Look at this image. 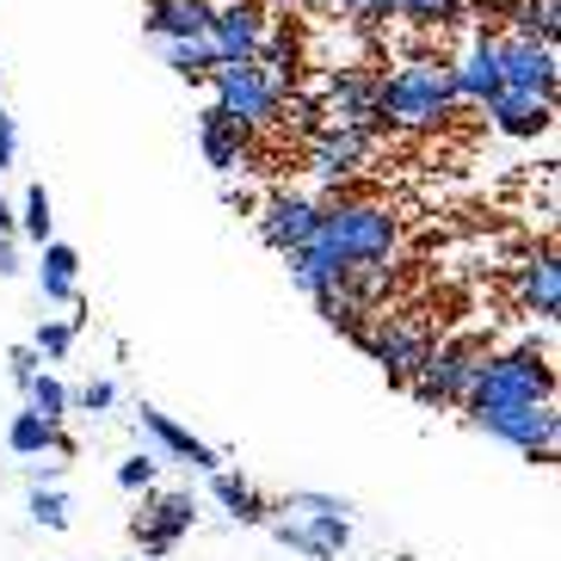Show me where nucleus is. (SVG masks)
Returning a JSON list of instances; mask_svg holds the SVG:
<instances>
[{
  "label": "nucleus",
  "mask_w": 561,
  "mask_h": 561,
  "mask_svg": "<svg viewBox=\"0 0 561 561\" xmlns=\"http://www.w3.org/2000/svg\"><path fill=\"white\" fill-rule=\"evenodd\" d=\"M396 216H389V204H370V198H340L321 204V222H314V241L309 248L321 253V260H333L340 272H352V265H389L396 260Z\"/></svg>",
  "instance_id": "1"
},
{
  "label": "nucleus",
  "mask_w": 561,
  "mask_h": 561,
  "mask_svg": "<svg viewBox=\"0 0 561 561\" xmlns=\"http://www.w3.org/2000/svg\"><path fill=\"white\" fill-rule=\"evenodd\" d=\"M377 112L382 124H408V130H438L457 112V87H450V62L438 56H413L396 75H382L377 87Z\"/></svg>",
  "instance_id": "2"
},
{
  "label": "nucleus",
  "mask_w": 561,
  "mask_h": 561,
  "mask_svg": "<svg viewBox=\"0 0 561 561\" xmlns=\"http://www.w3.org/2000/svg\"><path fill=\"white\" fill-rule=\"evenodd\" d=\"M543 401H556V364H549V352L537 340H525L512 352H488V364H481V377L462 408L469 413L476 408H543Z\"/></svg>",
  "instance_id": "3"
},
{
  "label": "nucleus",
  "mask_w": 561,
  "mask_h": 561,
  "mask_svg": "<svg viewBox=\"0 0 561 561\" xmlns=\"http://www.w3.org/2000/svg\"><path fill=\"white\" fill-rule=\"evenodd\" d=\"M210 93H216V112L234 117L241 130H265V124H278L290 93H284L260 62H216L210 68Z\"/></svg>",
  "instance_id": "4"
},
{
  "label": "nucleus",
  "mask_w": 561,
  "mask_h": 561,
  "mask_svg": "<svg viewBox=\"0 0 561 561\" xmlns=\"http://www.w3.org/2000/svg\"><path fill=\"white\" fill-rule=\"evenodd\" d=\"M481 364H488V340H476V333H457V340H438L426 358V370L408 382L413 401L420 408H462L469 401V389H476Z\"/></svg>",
  "instance_id": "5"
},
{
  "label": "nucleus",
  "mask_w": 561,
  "mask_h": 561,
  "mask_svg": "<svg viewBox=\"0 0 561 561\" xmlns=\"http://www.w3.org/2000/svg\"><path fill=\"white\" fill-rule=\"evenodd\" d=\"M432 346H438V333H432V321H420V314H377L370 333H364V352H370V364H382L389 389H408V382L426 370Z\"/></svg>",
  "instance_id": "6"
},
{
  "label": "nucleus",
  "mask_w": 561,
  "mask_h": 561,
  "mask_svg": "<svg viewBox=\"0 0 561 561\" xmlns=\"http://www.w3.org/2000/svg\"><path fill=\"white\" fill-rule=\"evenodd\" d=\"M469 426L500 438V445H512V450H525L530 462H556V445H561L556 401H543V408H476Z\"/></svg>",
  "instance_id": "7"
},
{
  "label": "nucleus",
  "mask_w": 561,
  "mask_h": 561,
  "mask_svg": "<svg viewBox=\"0 0 561 561\" xmlns=\"http://www.w3.org/2000/svg\"><path fill=\"white\" fill-rule=\"evenodd\" d=\"M377 87H382V75H370V68H328V75H321V124L377 136L382 130Z\"/></svg>",
  "instance_id": "8"
},
{
  "label": "nucleus",
  "mask_w": 561,
  "mask_h": 561,
  "mask_svg": "<svg viewBox=\"0 0 561 561\" xmlns=\"http://www.w3.org/2000/svg\"><path fill=\"white\" fill-rule=\"evenodd\" d=\"M272 32V19H265V0H216L210 7V32L204 44L216 50V62H253Z\"/></svg>",
  "instance_id": "9"
},
{
  "label": "nucleus",
  "mask_w": 561,
  "mask_h": 561,
  "mask_svg": "<svg viewBox=\"0 0 561 561\" xmlns=\"http://www.w3.org/2000/svg\"><path fill=\"white\" fill-rule=\"evenodd\" d=\"M192 525H198V500L180 488V494H149L142 500V512L130 518V537H136V549H142L149 561H161V556L180 549V537Z\"/></svg>",
  "instance_id": "10"
},
{
  "label": "nucleus",
  "mask_w": 561,
  "mask_h": 561,
  "mask_svg": "<svg viewBox=\"0 0 561 561\" xmlns=\"http://www.w3.org/2000/svg\"><path fill=\"white\" fill-rule=\"evenodd\" d=\"M500 81H506V93H530V100L556 105L561 56L549 44H537V37H500Z\"/></svg>",
  "instance_id": "11"
},
{
  "label": "nucleus",
  "mask_w": 561,
  "mask_h": 561,
  "mask_svg": "<svg viewBox=\"0 0 561 561\" xmlns=\"http://www.w3.org/2000/svg\"><path fill=\"white\" fill-rule=\"evenodd\" d=\"M314 222H321V204L302 198V192H272V198L260 204V216H253V229H260V241L272 253H297L314 241Z\"/></svg>",
  "instance_id": "12"
},
{
  "label": "nucleus",
  "mask_w": 561,
  "mask_h": 561,
  "mask_svg": "<svg viewBox=\"0 0 561 561\" xmlns=\"http://www.w3.org/2000/svg\"><path fill=\"white\" fill-rule=\"evenodd\" d=\"M370 142L377 136L370 130H340V124H314L309 130V173L328 185H346L364 173V161H370Z\"/></svg>",
  "instance_id": "13"
},
{
  "label": "nucleus",
  "mask_w": 561,
  "mask_h": 561,
  "mask_svg": "<svg viewBox=\"0 0 561 561\" xmlns=\"http://www.w3.org/2000/svg\"><path fill=\"white\" fill-rule=\"evenodd\" d=\"M272 537L309 561H340V549L352 543V518L346 512H302L297 525L290 518H272Z\"/></svg>",
  "instance_id": "14"
},
{
  "label": "nucleus",
  "mask_w": 561,
  "mask_h": 561,
  "mask_svg": "<svg viewBox=\"0 0 561 561\" xmlns=\"http://www.w3.org/2000/svg\"><path fill=\"white\" fill-rule=\"evenodd\" d=\"M450 87H457V105H488L494 93H506V81H500V32H488L481 25L476 44L462 50V62H450Z\"/></svg>",
  "instance_id": "15"
},
{
  "label": "nucleus",
  "mask_w": 561,
  "mask_h": 561,
  "mask_svg": "<svg viewBox=\"0 0 561 561\" xmlns=\"http://www.w3.org/2000/svg\"><path fill=\"white\" fill-rule=\"evenodd\" d=\"M481 112H488V124H494L500 136H512V142H537V136H549V124H556V105L530 100V93H494Z\"/></svg>",
  "instance_id": "16"
},
{
  "label": "nucleus",
  "mask_w": 561,
  "mask_h": 561,
  "mask_svg": "<svg viewBox=\"0 0 561 561\" xmlns=\"http://www.w3.org/2000/svg\"><path fill=\"white\" fill-rule=\"evenodd\" d=\"M198 149H204V161L229 180V173H241V161H248L253 130H241L234 117H222L216 105H204V112H198Z\"/></svg>",
  "instance_id": "17"
},
{
  "label": "nucleus",
  "mask_w": 561,
  "mask_h": 561,
  "mask_svg": "<svg viewBox=\"0 0 561 561\" xmlns=\"http://www.w3.org/2000/svg\"><path fill=\"white\" fill-rule=\"evenodd\" d=\"M142 432H149V438H154V445L167 450V457H180V462H192V469H204V476H216V469H222V457H216V450L204 445L198 432H185L180 420H173V413L149 408V401H142Z\"/></svg>",
  "instance_id": "18"
},
{
  "label": "nucleus",
  "mask_w": 561,
  "mask_h": 561,
  "mask_svg": "<svg viewBox=\"0 0 561 561\" xmlns=\"http://www.w3.org/2000/svg\"><path fill=\"white\" fill-rule=\"evenodd\" d=\"M518 302H525V314H537V321H556L561 314V260H556V248H543L537 260L518 265Z\"/></svg>",
  "instance_id": "19"
},
{
  "label": "nucleus",
  "mask_w": 561,
  "mask_h": 561,
  "mask_svg": "<svg viewBox=\"0 0 561 561\" xmlns=\"http://www.w3.org/2000/svg\"><path fill=\"white\" fill-rule=\"evenodd\" d=\"M37 290H44V302H62V309L81 302V253L68 241H44L37 248Z\"/></svg>",
  "instance_id": "20"
},
{
  "label": "nucleus",
  "mask_w": 561,
  "mask_h": 561,
  "mask_svg": "<svg viewBox=\"0 0 561 561\" xmlns=\"http://www.w3.org/2000/svg\"><path fill=\"white\" fill-rule=\"evenodd\" d=\"M142 32L161 37V44L204 37V32H210V7H198V0H149V13H142Z\"/></svg>",
  "instance_id": "21"
},
{
  "label": "nucleus",
  "mask_w": 561,
  "mask_h": 561,
  "mask_svg": "<svg viewBox=\"0 0 561 561\" xmlns=\"http://www.w3.org/2000/svg\"><path fill=\"white\" fill-rule=\"evenodd\" d=\"M210 494H216V506L229 512L234 525H272V518H278V506H272V500H265L248 476H234V469H216Z\"/></svg>",
  "instance_id": "22"
},
{
  "label": "nucleus",
  "mask_w": 561,
  "mask_h": 561,
  "mask_svg": "<svg viewBox=\"0 0 561 561\" xmlns=\"http://www.w3.org/2000/svg\"><path fill=\"white\" fill-rule=\"evenodd\" d=\"M7 450H13V457H68V438H62V426H44V420H37L32 408H19L13 420H7Z\"/></svg>",
  "instance_id": "23"
},
{
  "label": "nucleus",
  "mask_w": 561,
  "mask_h": 561,
  "mask_svg": "<svg viewBox=\"0 0 561 561\" xmlns=\"http://www.w3.org/2000/svg\"><path fill=\"white\" fill-rule=\"evenodd\" d=\"M284 265H290V284H297L309 302H328V297H340V284H346V272L333 260H321L314 248H297V253H284Z\"/></svg>",
  "instance_id": "24"
},
{
  "label": "nucleus",
  "mask_w": 561,
  "mask_h": 561,
  "mask_svg": "<svg viewBox=\"0 0 561 561\" xmlns=\"http://www.w3.org/2000/svg\"><path fill=\"white\" fill-rule=\"evenodd\" d=\"M396 19H408L413 32H450L469 19V0H396Z\"/></svg>",
  "instance_id": "25"
},
{
  "label": "nucleus",
  "mask_w": 561,
  "mask_h": 561,
  "mask_svg": "<svg viewBox=\"0 0 561 561\" xmlns=\"http://www.w3.org/2000/svg\"><path fill=\"white\" fill-rule=\"evenodd\" d=\"M19 234H25L32 248L56 241V216H50V192H44V180L25 185V198H19Z\"/></svg>",
  "instance_id": "26"
},
{
  "label": "nucleus",
  "mask_w": 561,
  "mask_h": 561,
  "mask_svg": "<svg viewBox=\"0 0 561 561\" xmlns=\"http://www.w3.org/2000/svg\"><path fill=\"white\" fill-rule=\"evenodd\" d=\"M161 50H167V68H173L180 81H192V87H204V81H210L216 50L204 44V37H185V44H161Z\"/></svg>",
  "instance_id": "27"
},
{
  "label": "nucleus",
  "mask_w": 561,
  "mask_h": 561,
  "mask_svg": "<svg viewBox=\"0 0 561 561\" xmlns=\"http://www.w3.org/2000/svg\"><path fill=\"white\" fill-rule=\"evenodd\" d=\"M87 328V309L75 302V314L68 321H37V340H32V352L37 358H50V364H62L68 352H75V333Z\"/></svg>",
  "instance_id": "28"
},
{
  "label": "nucleus",
  "mask_w": 561,
  "mask_h": 561,
  "mask_svg": "<svg viewBox=\"0 0 561 561\" xmlns=\"http://www.w3.org/2000/svg\"><path fill=\"white\" fill-rule=\"evenodd\" d=\"M25 408H32L37 420H44V426H62L68 408H75V396H68V389H62L56 377H44V370H37V377L25 382Z\"/></svg>",
  "instance_id": "29"
},
{
  "label": "nucleus",
  "mask_w": 561,
  "mask_h": 561,
  "mask_svg": "<svg viewBox=\"0 0 561 561\" xmlns=\"http://www.w3.org/2000/svg\"><path fill=\"white\" fill-rule=\"evenodd\" d=\"M154 481H161V457H149V450H136V457L117 462V488L124 494H149Z\"/></svg>",
  "instance_id": "30"
},
{
  "label": "nucleus",
  "mask_w": 561,
  "mask_h": 561,
  "mask_svg": "<svg viewBox=\"0 0 561 561\" xmlns=\"http://www.w3.org/2000/svg\"><path fill=\"white\" fill-rule=\"evenodd\" d=\"M25 506H32V518L44 530H68V512H75L62 488H32V500H25Z\"/></svg>",
  "instance_id": "31"
},
{
  "label": "nucleus",
  "mask_w": 561,
  "mask_h": 561,
  "mask_svg": "<svg viewBox=\"0 0 561 561\" xmlns=\"http://www.w3.org/2000/svg\"><path fill=\"white\" fill-rule=\"evenodd\" d=\"M346 7V25L352 32H382L396 19V0H340Z\"/></svg>",
  "instance_id": "32"
},
{
  "label": "nucleus",
  "mask_w": 561,
  "mask_h": 561,
  "mask_svg": "<svg viewBox=\"0 0 561 561\" xmlns=\"http://www.w3.org/2000/svg\"><path fill=\"white\" fill-rule=\"evenodd\" d=\"M112 401H117V389H112L105 377H93V382L81 389V396H75V408H81V413H105Z\"/></svg>",
  "instance_id": "33"
},
{
  "label": "nucleus",
  "mask_w": 561,
  "mask_h": 561,
  "mask_svg": "<svg viewBox=\"0 0 561 561\" xmlns=\"http://www.w3.org/2000/svg\"><path fill=\"white\" fill-rule=\"evenodd\" d=\"M13 154H19V124H13V112L0 105V180L13 173Z\"/></svg>",
  "instance_id": "34"
},
{
  "label": "nucleus",
  "mask_w": 561,
  "mask_h": 561,
  "mask_svg": "<svg viewBox=\"0 0 561 561\" xmlns=\"http://www.w3.org/2000/svg\"><path fill=\"white\" fill-rule=\"evenodd\" d=\"M7 364H13V382H19V389H25V382H32L37 370H44V358H37L32 346H13V352H7Z\"/></svg>",
  "instance_id": "35"
},
{
  "label": "nucleus",
  "mask_w": 561,
  "mask_h": 561,
  "mask_svg": "<svg viewBox=\"0 0 561 561\" xmlns=\"http://www.w3.org/2000/svg\"><path fill=\"white\" fill-rule=\"evenodd\" d=\"M290 506H302V512H352L346 500H333V494H309V488H302V494H290V500H284V512H290Z\"/></svg>",
  "instance_id": "36"
},
{
  "label": "nucleus",
  "mask_w": 561,
  "mask_h": 561,
  "mask_svg": "<svg viewBox=\"0 0 561 561\" xmlns=\"http://www.w3.org/2000/svg\"><path fill=\"white\" fill-rule=\"evenodd\" d=\"M56 476H62V462H44V457H32V488H56Z\"/></svg>",
  "instance_id": "37"
},
{
  "label": "nucleus",
  "mask_w": 561,
  "mask_h": 561,
  "mask_svg": "<svg viewBox=\"0 0 561 561\" xmlns=\"http://www.w3.org/2000/svg\"><path fill=\"white\" fill-rule=\"evenodd\" d=\"M13 234H19V210L0 198V241H13Z\"/></svg>",
  "instance_id": "38"
},
{
  "label": "nucleus",
  "mask_w": 561,
  "mask_h": 561,
  "mask_svg": "<svg viewBox=\"0 0 561 561\" xmlns=\"http://www.w3.org/2000/svg\"><path fill=\"white\" fill-rule=\"evenodd\" d=\"M13 272H19V248L13 241H0V278H13Z\"/></svg>",
  "instance_id": "39"
},
{
  "label": "nucleus",
  "mask_w": 561,
  "mask_h": 561,
  "mask_svg": "<svg viewBox=\"0 0 561 561\" xmlns=\"http://www.w3.org/2000/svg\"><path fill=\"white\" fill-rule=\"evenodd\" d=\"M284 7H297V13H333L340 0H284Z\"/></svg>",
  "instance_id": "40"
},
{
  "label": "nucleus",
  "mask_w": 561,
  "mask_h": 561,
  "mask_svg": "<svg viewBox=\"0 0 561 561\" xmlns=\"http://www.w3.org/2000/svg\"><path fill=\"white\" fill-rule=\"evenodd\" d=\"M469 7H481V13H506L512 0H469Z\"/></svg>",
  "instance_id": "41"
},
{
  "label": "nucleus",
  "mask_w": 561,
  "mask_h": 561,
  "mask_svg": "<svg viewBox=\"0 0 561 561\" xmlns=\"http://www.w3.org/2000/svg\"><path fill=\"white\" fill-rule=\"evenodd\" d=\"M537 7H556V0H537Z\"/></svg>",
  "instance_id": "42"
},
{
  "label": "nucleus",
  "mask_w": 561,
  "mask_h": 561,
  "mask_svg": "<svg viewBox=\"0 0 561 561\" xmlns=\"http://www.w3.org/2000/svg\"><path fill=\"white\" fill-rule=\"evenodd\" d=\"M198 7H216V0H198Z\"/></svg>",
  "instance_id": "43"
}]
</instances>
